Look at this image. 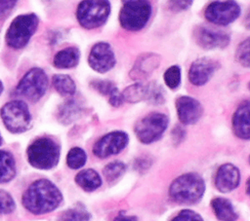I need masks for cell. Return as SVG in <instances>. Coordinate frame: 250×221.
Segmentation results:
<instances>
[{"instance_id": "6da1fadb", "label": "cell", "mask_w": 250, "mask_h": 221, "mask_svg": "<svg viewBox=\"0 0 250 221\" xmlns=\"http://www.w3.org/2000/svg\"><path fill=\"white\" fill-rule=\"evenodd\" d=\"M62 201L58 187L47 179L31 183L22 195L23 206L33 214H44L56 209Z\"/></svg>"}, {"instance_id": "7a4b0ae2", "label": "cell", "mask_w": 250, "mask_h": 221, "mask_svg": "<svg viewBox=\"0 0 250 221\" xmlns=\"http://www.w3.org/2000/svg\"><path fill=\"white\" fill-rule=\"evenodd\" d=\"M204 191L205 183L199 174L186 173L172 182L169 195L176 203L191 204L200 201Z\"/></svg>"}, {"instance_id": "3957f363", "label": "cell", "mask_w": 250, "mask_h": 221, "mask_svg": "<svg viewBox=\"0 0 250 221\" xmlns=\"http://www.w3.org/2000/svg\"><path fill=\"white\" fill-rule=\"evenodd\" d=\"M60 159V146L50 137L35 139L27 148L29 164L38 169H51Z\"/></svg>"}, {"instance_id": "277c9868", "label": "cell", "mask_w": 250, "mask_h": 221, "mask_svg": "<svg viewBox=\"0 0 250 221\" xmlns=\"http://www.w3.org/2000/svg\"><path fill=\"white\" fill-rule=\"evenodd\" d=\"M38 23L39 19L35 14H24L15 18L6 32L7 45L15 50L25 47L35 33Z\"/></svg>"}, {"instance_id": "5b68a950", "label": "cell", "mask_w": 250, "mask_h": 221, "mask_svg": "<svg viewBox=\"0 0 250 221\" xmlns=\"http://www.w3.org/2000/svg\"><path fill=\"white\" fill-rule=\"evenodd\" d=\"M110 14L108 0H83L76 10V18L81 26L93 29L102 26Z\"/></svg>"}, {"instance_id": "8992f818", "label": "cell", "mask_w": 250, "mask_h": 221, "mask_svg": "<svg viewBox=\"0 0 250 221\" xmlns=\"http://www.w3.org/2000/svg\"><path fill=\"white\" fill-rule=\"evenodd\" d=\"M152 12L148 0H132L124 3L119 13L121 26L129 31L141 30L147 23Z\"/></svg>"}, {"instance_id": "52a82bcc", "label": "cell", "mask_w": 250, "mask_h": 221, "mask_svg": "<svg viewBox=\"0 0 250 221\" xmlns=\"http://www.w3.org/2000/svg\"><path fill=\"white\" fill-rule=\"evenodd\" d=\"M0 114L6 129L13 133L23 132L31 125V114L28 106L21 100L7 102L2 107Z\"/></svg>"}, {"instance_id": "ba28073f", "label": "cell", "mask_w": 250, "mask_h": 221, "mask_svg": "<svg viewBox=\"0 0 250 221\" xmlns=\"http://www.w3.org/2000/svg\"><path fill=\"white\" fill-rule=\"evenodd\" d=\"M168 117L159 112H153L142 118L135 126V133L138 139L145 144L158 140L168 127Z\"/></svg>"}, {"instance_id": "9c48e42d", "label": "cell", "mask_w": 250, "mask_h": 221, "mask_svg": "<svg viewBox=\"0 0 250 221\" xmlns=\"http://www.w3.org/2000/svg\"><path fill=\"white\" fill-rule=\"evenodd\" d=\"M48 89V77L41 68H31L20 81L17 92L30 101H38Z\"/></svg>"}, {"instance_id": "30bf717a", "label": "cell", "mask_w": 250, "mask_h": 221, "mask_svg": "<svg viewBox=\"0 0 250 221\" xmlns=\"http://www.w3.org/2000/svg\"><path fill=\"white\" fill-rule=\"evenodd\" d=\"M240 6L234 0L214 1L204 12L208 21L217 25H228L233 22L240 15Z\"/></svg>"}, {"instance_id": "8fae6325", "label": "cell", "mask_w": 250, "mask_h": 221, "mask_svg": "<svg viewBox=\"0 0 250 221\" xmlns=\"http://www.w3.org/2000/svg\"><path fill=\"white\" fill-rule=\"evenodd\" d=\"M129 137L124 131H111L101 137L93 147V153L98 158H107L118 154L128 144Z\"/></svg>"}, {"instance_id": "7c38bea8", "label": "cell", "mask_w": 250, "mask_h": 221, "mask_svg": "<svg viewBox=\"0 0 250 221\" xmlns=\"http://www.w3.org/2000/svg\"><path fill=\"white\" fill-rule=\"evenodd\" d=\"M88 63L93 70L99 73L109 71L115 65V55L111 46L104 42L95 44L90 51Z\"/></svg>"}, {"instance_id": "4fadbf2b", "label": "cell", "mask_w": 250, "mask_h": 221, "mask_svg": "<svg viewBox=\"0 0 250 221\" xmlns=\"http://www.w3.org/2000/svg\"><path fill=\"white\" fill-rule=\"evenodd\" d=\"M176 110L179 120L185 125L195 124L202 115L200 102L190 96H180L176 100Z\"/></svg>"}, {"instance_id": "5bb4252c", "label": "cell", "mask_w": 250, "mask_h": 221, "mask_svg": "<svg viewBox=\"0 0 250 221\" xmlns=\"http://www.w3.org/2000/svg\"><path fill=\"white\" fill-rule=\"evenodd\" d=\"M196 43L205 50L226 48L229 43V36L222 31L206 27H198L194 32Z\"/></svg>"}, {"instance_id": "9a60e30c", "label": "cell", "mask_w": 250, "mask_h": 221, "mask_svg": "<svg viewBox=\"0 0 250 221\" xmlns=\"http://www.w3.org/2000/svg\"><path fill=\"white\" fill-rule=\"evenodd\" d=\"M217 69V63L207 57H201L194 60L188 70V79L194 86H203L206 84Z\"/></svg>"}, {"instance_id": "2e32d148", "label": "cell", "mask_w": 250, "mask_h": 221, "mask_svg": "<svg viewBox=\"0 0 250 221\" xmlns=\"http://www.w3.org/2000/svg\"><path fill=\"white\" fill-rule=\"evenodd\" d=\"M239 182L240 172L235 166L231 164H225L218 168L215 178V184L220 192H230L239 185Z\"/></svg>"}, {"instance_id": "e0dca14e", "label": "cell", "mask_w": 250, "mask_h": 221, "mask_svg": "<svg viewBox=\"0 0 250 221\" xmlns=\"http://www.w3.org/2000/svg\"><path fill=\"white\" fill-rule=\"evenodd\" d=\"M232 129L241 139H250V100L243 101L232 117Z\"/></svg>"}, {"instance_id": "ac0fdd59", "label": "cell", "mask_w": 250, "mask_h": 221, "mask_svg": "<svg viewBox=\"0 0 250 221\" xmlns=\"http://www.w3.org/2000/svg\"><path fill=\"white\" fill-rule=\"evenodd\" d=\"M80 52L75 47H67L59 51L53 59L55 67L60 69H69L75 67L79 62Z\"/></svg>"}, {"instance_id": "d6986e66", "label": "cell", "mask_w": 250, "mask_h": 221, "mask_svg": "<svg viewBox=\"0 0 250 221\" xmlns=\"http://www.w3.org/2000/svg\"><path fill=\"white\" fill-rule=\"evenodd\" d=\"M160 62V57L155 54H147L139 57L131 72L133 78H141L148 75Z\"/></svg>"}, {"instance_id": "ffe728a7", "label": "cell", "mask_w": 250, "mask_h": 221, "mask_svg": "<svg viewBox=\"0 0 250 221\" xmlns=\"http://www.w3.org/2000/svg\"><path fill=\"white\" fill-rule=\"evenodd\" d=\"M211 206L215 215L221 221H235L238 217L231 203L225 198L218 197L213 199Z\"/></svg>"}, {"instance_id": "44dd1931", "label": "cell", "mask_w": 250, "mask_h": 221, "mask_svg": "<svg viewBox=\"0 0 250 221\" xmlns=\"http://www.w3.org/2000/svg\"><path fill=\"white\" fill-rule=\"evenodd\" d=\"M75 182L83 190L87 192H92L102 185V178L96 170L92 168H87L81 170L76 174Z\"/></svg>"}, {"instance_id": "7402d4cb", "label": "cell", "mask_w": 250, "mask_h": 221, "mask_svg": "<svg viewBox=\"0 0 250 221\" xmlns=\"http://www.w3.org/2000/svg\"><path fill=\"white\" fill-rule=\"evenodd\" d=\"M17 172L16 161L14 156L8 152L0 151V183L11 181Z\"/></svg>"}, {"instance_id": "603a6c76", "label": "cell", "mask_w": 250, "mask_h": 221, "mask_svg": "<svg viewBox=\"0 0 250 221\" xmlns=\"http://www.w3.org/2000/svg\"><path fill=\"white\" fill-rule=\"evenodd\" d=\"M52 82L56 91L62 95H72L76 91L75 83L68 75H55L53 76Z\"/></svg>"}, {"instance_id": "cb8c5ba5", "label": "cell", "mask_w": 250, "mask_h": 221, "mask_svg": "<svg viewBox=\"0 0 250 221\" xmlns=\"http://www.w3.org/2000/svg\"><path fill=\"white\" fill-rule=\"evenodd\" d=\"M122 95H123L124 100H126L128 102H131V103L146 100V85H144V84H141V83L133 84V85L127 87L123 91Z\"/></svg>"}, {"instance_id": "d4e9b609", "label": "cell", "mask_w": 250, "mask_h": 221, "mask_svg": "<svg viewBox=\"0 0 250 221\" xmlns=\"http://www.w3.org/2000/svg\"><path fill=\"white\" fill-rule=\"evenodd\" d=\"M90 213L83 206H73L62 212L57 221H89Z\"/></svg>"}, {"instance_id": "484cf974", "label": "cell", "mask_w": 250, "mask_h": 221, "mask_svg": "<svg viewBox=\"0 0 250 221\" xmlns=\"http://www.w3.org/2000/svg\"><path fill=\"white\" fill-rule=\"evenodd\" d=\"M87 161V155L85 151L79 147L71 148L66 156V164L72 169H78L82 167Z\"/></svg>"}, {"instance_id": "4316f807", "label": "cell", "mask_w": 250, "mask_h": 221, "mask_svg": "<svg viewBox=\"0 0 250 221\" xmlns=\"http://www.w3.org/2000/svg\"><path fill=\"white\" fill-rule=\"evenodd\" d=\"M126 170V166L120 161H114L107 164L103 172L107 182H113L121 177Z\"/></svg>"}, {"instance_id": "83f0119b", "label": "cell", "mask_w": 250, "mask_h": 221, "mask_svg": "<svg viewBox=\"0 0 250 221\" xmlns=\"http://www.w3.org/2000/svg\"><path fill=\"white\" fill-rule=\"evenodd\" d=\"M146 100L151 104H162L165 100L164 91L161 86L156 83H150L146 85Z\"/></svg>"}, {"instance_id": "f1b7e54d", "label": "cell", "mask_w": 250, "mask_h": 221, "mask_svg": "<svg viewBox=\"0 0 250 221\" xmlns=\"http://www.w3.org/2000/svg\"><path fill=\"white\" fill-rule=\"evenodd\" d=\"M164 82L168 88L175 90L181 84V68L178 65L170 66L164 72Z\"/></svg>"}, {"instance_id": "f546056e", "label": "cell", "mask_w": 250, "mask_h": 221, "mask_svg": "<svg viewBox=\"0 0 250 221\" xmlns=\"http://www.w3.org/2000/svg\"><path fill=\"white\" fill-rule=\"evenodd\" d=\"M236 60L244 67H250V38L242 41L235 52Z\"/></svg>"}, {"instance_id": "4dcf8cb0", "label": "cell", "mask_w": 250, "mask_h": 221, "mask_svg": "<svg viewBox=\"0 0 250 221\" xmlns=\"http://www.w3.org/2000/svg\"><path fill=\"white\" fill-rule=\"evenodd\" d=\"M15 207L16 204L12 196L8 192L0 190V214L11 213Z\"/></svg>"}, {"instance_id": "1f68e13d", "label": "cell", "mask_w": 250, "mask_h": 221, "mask_svg": "<svg viewBox=\"0 0 250 221\" xmlns=\"http://www.w3.org/2000/svg\"><path fill=\"white\" fill-rule=\"evenodd\" d=\"M91 85L100 93H102L104 95H107V96H109L110 93L116 89V87L113 85V83H111L110 81H107V80H96V81H93L91 83Z\"/></svg>"}, {"instance_id": "d6a6232c", "label": "cell", "mask_w": 250, "mask_h": 221, "mask_svg": "<svg viewBox=\"0 0 250 221\" xmlns=\"http://www.w3.org/2000/svg\"><path fill=\"white\" fill-rule=\"evenodd\" d=\"M171 221H203V219L197 212L190 209H184L180 211Z\"/></svg>"}, {"instance_id": "836d02e7", "label": "cell", "mask_w": 250, "mask_h": 221, "mask_svg": "<svg viewBox=\"0 0 250 221\" xmlns=\"http://www.w3.org/2000/svg\"><path fill=\"white\" fill-rule=\"evenodd\" d=\"M193 0H168V8L175 13L188 10L192 5Z\"/></svg>"}, {"instance_id": "e575fe53", "label": "cell", "mask_w": 250, "mask_h": 221, "mask_svg": "<svg viewBox=\"0 0 250 221\" xmlns=\"http://www.w3.org/2000/svg\"><path fill=\"white\" fill-rule=\"evenodd\" d=\"M123 100H124V99H123L122 92H120L117 88H116V89L110 93V95L108 96V101H109V103H110L112 106H115V107L120 106V105L123 103Z\"/></svg>"}, {"instance_id": "d590c367", "label": "cell", "mask_w": 250, "mask_h": 221, "mask_svg": "<svg viewBox=\"0 0 250 221\" xmlns=\"http://www.w3.org/2000/svg\"><path fill=\"white\" fill-rule=\"evenodd\" d=\"M18 0H0V19L13 9Z\"/></svg>"}, {"instance_id": "8d00e7d4", "label": "cell", "mask_w": 250, "mask_h": 221, "mask_svg": "<svg viewBox=\"0 0 250 221\" xmlns=\"http://www.w3.org/2000/svg\"><path fill=\"white\" fill-rule=\"evenodd\" d=\"M150 161H148V159H146V158H140V159H137L135 161V165H134V167L138 170H145V169H147L150 166Z\"/></svg>"}, {"instance_id": "74e56055", "label": "cell", "mask_w": 250, "mask_h": 221, "mask_svg": "<svg viewBox=\"0 0 250 221\" xmlns=\"http://www.w3.org/2000/svg\"><path fill=\"white\" fill-rule=\"evenodd\" d=\"M172 136L175 142H180L185 136V130H183L181 127H175L172 131Z\"/></svg>"}, {"instance_id": "f35d334b", "label": "cell", "mask_w": 250, "mask_h": 221, "mask_svg": "<svg viewBox=\"0 0 250 221\" xmlns=\"http://www.w3.org/2000/svg\"><path fill=\"white\" fill-rule=\"evenodd\" d=\"M113 221H138L137 217L132 216V215H127L124 213H119Z\"/></svg>"}, {"instance_id": "ab89813d", "label": "cell", "mask_w": 250, "mask_h": 221, "mask_svg": "<svg viewBox=\"0 0 250 221\" xmlns=\"http://www.w3.org/2000/svg\"><path fill=\"white\" fill-rule=\"evenodd\" d=\"M244 22H245V26H246L247 28H249V29H250V11L248 12L247 16L245 17V20H244Z\"/></svg>"}, {"instance_id": "60d3db41", "label": "cell", "mask_w": 250, "mask_h": 221, "mask_svg": "<svg viewBox=\"0 0 250 221\" xmlns=\"http://www.w3.org/2000/svg\"><path fill=\"white\" fill-rule=\"evenodd\" d=\"M246 192H247V194H248L249 197H250V177L248 178L247 183H246Z\"/></svg>"}, {"instance_id": "b9f144b4", "label": "cell", "mask_w": 250, "mask_h": 221, "mask_svg": "<svg viewBox=\"0 0 250 221\" xmlns=\"http://www.w3.org/2000/svg\"><path fill=\"white\" fill-rule=\"evenodd\" d=\"M67 112H69V110H66ZM70 112H73V107L71 108V110H70ZM66 114V116L65 117H68V115H69V113H62V116H64Z\"/></svg>"}, {"instance_id": "7bdbcfd3", "label": "cell", "mask_w": 250, "mask_h": 221, "mask_svg": "<svg viewBox=\"0 0 250 221\" xmlns=\"http://www.w3.org/2000/svg\"><path fill=\"white\" fill-rule=\"evenodd\" d=\"M3 84H2V82H1V80H0V94L2 93V92H3Z\"/></svg>"}, {"instance_id": "ee69618b", "label": "cell", "mask_w": 250, "mask_h": 221, "mask_svg": "<svg viewBox=\"0 0 250 221\" xmlns=\"http://www.w3.org/2000/svg\"><path fill=\"white\" fill-rule=\"evenodd\" d=\"M1 143H2V136H1V133H0V145H1Z\"/></svg>"}, {"instance_id": "f6af8a7d", "label": "cell", "mask_w": 250, "mask_h": 221, "mask_svg": "<svg viewBox=\"0 0 250 221\" xmlns=\"http://www.w3.org/2000/svg\"><path fill=\"white\" fill-rule=\"evenodd\" d=\"M129 1H132V0H123V2H124V3H126V2H129Z\"/></svg>"}, {"instance_id": "bcb514c9", "label": "cell", "mask_w": 250, "mask_h": 221, "mask_svg": "<svg viewBox=\"0 0 250 221\" xmlns=\"http://www.w3.org/2000/svg\"><path fill=\"white\" fill-rule=\"evenodd\" d=\"M248 89H249V91H250V82L248 83Z\"/></svg>"}, {"instance_id": "7dc6e473", "label": "cell", "mask_w": 250, "mask_h": 221, "mask_svg": "<svg viewBox=\"0 0 250 221\" xmlns=\"http://www.w3.org/2000/svg\"><path fill=\"white\" fill-rule=\"evenodd\" d=\"M249 163H250V156H249Z\"/></svg>"}]
</instances>
